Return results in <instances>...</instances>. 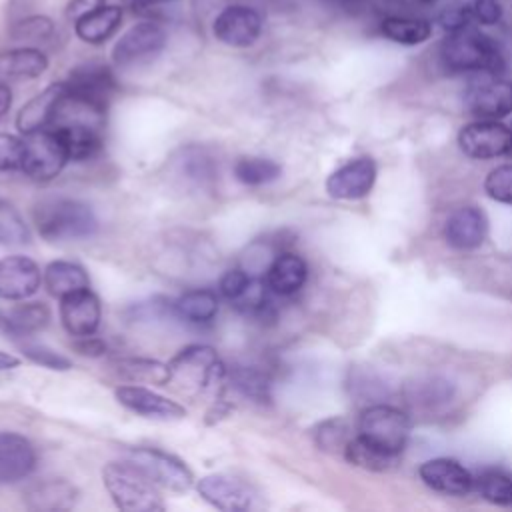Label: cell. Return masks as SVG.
Listing matches in <instances>:
<instances>
[{"label": "cell", "mask_w": 512, "mask_h": 512, "mask_svg": "<svg viewBox=\"0 0 512 512\" xmlns=\"http://www.w3.org/2000/svg\"><path fill=\"white\" fill-rule=\"evenodd\" d=\"M376 162L370 156L352 158L326 178V192L336 200H360L376 182Z\"/></svg>", "instance_id": "4fadbf2b"}, {"label": "cell", "mask_w": 512, "mask_h": 512, "mask_svg": "<svg viewBox=\"0 0 512 512\" xmlns=\"http://www.w3.org/2000/svg\"><path fill=\"white\" fill-rule=\"evenodd\" d=\"M176 172L188 184L206 186L214 178V162L202 148L190 146L180 152V158L176 160Z\"/></svg>", "instance_id": "e575fe53"}, {"label": "cell", "mask_w": 512, "mask_h": 512, "mask_svg": "<svg viewBox=\"0 0 512 512\" xmlns=\"http://www.w3.org/2000/svg\"><path fill=\"white\" fill-rule=\"evenodd\" d=\"M50 130H54L60 136V140L68 152V158L74 162L90 160L102 148L104 132H96V130H88V128H50Z\"/></svg>", "instance_id": "d6a6232c"}, {"label": "cell", "mask_w": 512, "mask_h": 512, "mask_svg": "<svg viewBox=\"0 0 512 512\" xmlns=\"http://www.w3.org/2000/svg\"><path fill=\"white\" fill-rule=\"evenodd\" d=\"M234 178L244 186H264L280 178L282 166L276 160L262 156H242L234 162Z\"/></svg>", "instance_id": "1f68e13d"}, {"label": "cell", "mask_w": 512, "mask_h": 512, "mask_svg": "<svg viewBox=\"0 0 512 512\" xmlns=\"http://www.w3.org/2000/svg\"><path fill=\"white\" fill-rule=\"evenodd\" d=\"M510 128H512V126H510Z\"/></svg>", "instance_id": "6f0895ef"}, {"label": "cell", "mask_w": 512, "mask_h": 512, "mask_svg": "<svg viewBox=\"0 0 512 512\" xmlns=\"http://www.w3.org/2000/svg\"><path fill=\"white\" fill-rule=\"evenodd\" d=\"M20 364V360L8 352H2L0 350V372H6V370H12Z\"/></svg>", "instance_id": "816d5d0a"}, {"label": "cell", "mask_w": 512, "mask_h": 512, "mask_svg": "<svg viewBox=\"0 0 512 512\" xmlns=\"http://www.w3.org/2000/svg\"><path fill=\"white\" fill-rule=\"evenodd\" d=\"M36 468V450L16 432H0V482H20Z\"/></svg>", "instance_id": "d6986e66"}, {"label": "cell", "mask_w": 512, "mask_h": 512, "mask_svg": "<svg viewBox=\"0 0 512 512\" xmlns=\"http://www.w3.org/2000/svg\"><path fill=\"white\" fill-rule=\"evenodd\" d=\"M202 500L224 512H246L258 506L256 488L232 474H206L196 482Z\"/></svg>", "instance_id": "9c48e42d"}, {"label": "cell", "mask_w": 512, "mask_h": 512, "mask_svg": "<svg viewBox=\"0 0 512 512\" xmlns=\"http://www.w3.org/2000/svg\"><path fill=\"white\" fill-rule=\"evenodd\" d=\"M226 370L212 346L190 344L168 362V384L184 394H206L226 382Z\"/></svg>", "instance_id": "7a4b0ae2"}, {"label": "cell", "mask_w": 512, "mask_h": 512, "mask_svg": "<svg viewBox=\"0 0 512 512\" xmlns=\"http://www.w3.org/2000/svg\"><path fill=\"white\" fill-rule=\"evenodd\" d=\"M44 286L46 290L56 296V298H64L72 292L90 288V278L88 272L70 260H54L44 268Z\"/></svg>", "instance_id": "484cf974"}, {"label": "cell", "mask_w": 512, "mask_h": 512, "mask_svg": "<svg viewBox=\"0 0 512 512\" xmlns=\"http://www.w3.org/2000/svg\"><path fill=\"white\" fill-rule=\"evenodd\" d=\"M74 348L82 354V356H102L104 352H106V344L100 340V338H96L94 334L92 336H84V338H78L76 342H74Z\"/></svg>", "instance_id": "c3c4849f"}, {"label": "cell", "mask_w": 512, "mask_h": 512, "mask_svg": "<svg viewBox=\"0 0 512 512\" xmlns=\"http://www.w3.org/2000/svg\"><path fill=\"white\" fill-rule=\"evenodd\" d=\"M102 482L120 510L160 512L166 508L158 486L130 460L108 462L102 470Z\"/></svg>", "instance_id": "3957f363"}, {"label": "cell", "mask_w": 512, "mask_h": 512, "mask_svg": "<svg viewBox=\"0 0 512 512\" xmlns=\"http://www.w3.org/2000/svg\"><path fill=\"white\" fill-rule=\"evenodd\" d=\"M174 306V316L190 324H208L218 314V296L210 288H194L184 292Z\"/></svg>", "instance_id": "f1b7e54d"}, {"label": "cell", "mask_w": 512, "mask_h": 512, "mask_svg": "<svg viewBox=\"0 0 512 512\" xmlns=\"http://www.w3.org/2000/svg\"><path fill=\"white\" fill-rule=\"evenodd\" d=\"M104 4H106V0H70L68 6H66V16H68L72 22H76V20H80L82 16L94 12L96 8H100V6H104Z\"/></svg>", "instance_id": "7dc6e473"}, {"label": "cell", "mask_w": 512, "mask_h": 512, "mask_svg": "<svg viewBox=\"0 0 512 512\" xmlns=\"http://www.w3.org/2000/svg\"><path fill=\"white\" fill-rule=\"evenodd\" d=\"M462 152L476 160H492L508 156L512 146V128L498 120H478L462 126L458 132Z\"/></svg>", "instance_id": "30bf717a"}, {"label": "cell", "mask_w": 512, "mask_h": 512, "mask_svg": "<svg viewBox=\"0 0 512 512\" xmlns=\"http://www.w3.org/2000/svg\"><path fill=\"white\" fill-rule=\"evenodd\" d=\"M410 416L390 404H370L358 418V434L402 454L410 438Z\"/></svg>", "instance_id": "5b68a950"}, {"label": "cell", "mask_w": 512, "mask_h": 512, "mask_svg": "<svg viewBox=\"0 0 512 512\" xmlns=\"http://www.w3.org/2000/svg\"><path fill=\"white\" fill-rule=\"evenodd\" d=\"M472 18L478 24H496L502 18V2L500 0H472L470 2Z\"/></svg>", "instance_id": "bcb514c9"}, {"label": "cell", "mask_w": 512, "mask_h": 512, "mask_svg": "<svg viewBox=\"0 0 512 512\" xmlns=\"http://www.w3.org/2000/svg\"><path fill=\"white\" fill-rule=\"evenodd\" d=\"M442 28H446L448 32H454V30H460V28H466V26H472L474 18H472V10H470V2L468 4H452V6H446L440 16H438Z\"/></svg>", "instance_id": "f6af8a7d"}, {"label": "cell", "mask_w": 512, "mask_h": 512, "mask_svg": "<svg viewBox=\"0 0 512 512\" xmlns=\"http://www.w3.org/2000/svg\"><path fill=\"white\" fill-rule=\"evenodd\" d=\"M114 368L118 376L124 380H130L134 384L146 382V384H160L166 386L170 380L168 364H162L152 358H140V356H128V358H118L114 362Z\"/></svg>", "instance_id": "f546056e"}, {"label": "cell", "mask_w": 512, "mask_h": 512, "mask_svg": "<svg viewBox=\"0 0 512 512\" xmlns=\"http://www.w3.org/2000/svg\"><path fill=\"white\" fill-rule=\"evenodd\" d=\"M226 380L244 398H250L254 402L270 400V380L266 372L254 366H236L232 370H226Z\"/></svg>", "instance_id": "836d02e7"}, {"label": "cell", "mask_w": 512, "mask_h": 512, "mask_svg": "<svg viewBox=\"0 0 512 512\" xmlns=\"http://www.w3.org/2000/svg\"><path fill=\"white\" fill-rule=\"evenodd\" d=\"M34 224L46 242H70L90 238L98 230L94 210L68 196L44 198L34 206Z\"/></svg>", "instance_id": "6da1fadb"}, {"label": "cell", "mask_w": 512, "mask_h": 512, "mask_svg": "<svg viewBox=\"0 0 512 512\" xmlns=\"http://www.w3.org/2000/svg\"><path fill=\"white\" fill-rule=\"evenodd\" d=\"M168 34L162 24L144 20L128 28L112 48V62L118 68H130L154 60L166 46Z\"/></svg>", "instance_id": "ba28073f"}, {"label": "cell", "mask_w": 512, "mask_h": 512, "mask_svg": "<svg viewBox=\"0 0 512 512\" xmlns=\"http://www.w3.org/2000/svg\"><path fill=\"white\" fill-rule=\"evenodd\" d=\"M248 282H250V274L244 268H230L222 274V278L218 282V290L226 300L234 302L240 298V294L244 292Z\"/></svg>", "instance_id": "ee69618b"}, {"label": "cell", "mask_w": 512, "mask_h": 512, "mask_svg": "<svg viewBox=\"0 0 512 512\" xmlns=\"http://www.w3.org/2000/svg\"><path fill=\"white\" fill-rule=\"evenodd\" d=\"M478 494L496 506H510L512 504V478L496 468L482 470L478 478H474Z\"/></svg>", "instance_id": "8d00e7d4"}, {"label": "cell", "mask_w": 512, "mask_h": 512, "mask_svg": "<svg viewBox=\"0 0 512 512\" xmlns=\"http://www.w3.org/2000/svg\"><path fill=\"white\" fill-rule=\"evenodd\" d=\"M166 2H174V0H130V6L134 12H142V10H148L152 6L166 4Z\"/></svg>", "instance_id": "f907efd6"}, {"label": "cell", "mask_w": 512, "mask_h": 512, "mask_svg": "<svg viewBox=\"0 0 512 512\" xmlns=\"http://www.w3.org/2000/svg\"><path fill=\"white\" fill-rule=\"evenodd\" d=\"M420 480L434 492L464 496L474 488V476L454 458H430L418 468Z\"/></svg>", "instance_id": "2e32d148"}, {"label": "cell", "mask_w": 512, "mask_h": 512, "mask_svg": "<svg viewBox=\"0 0 512 512\" xmlns=\"http://www.w3.org/2000/svg\"><path fill=\"white\" fill-rule=\"evenodd\" d=\"M410 390H414V392H408V400L418 406H434V404L450 400V396H452L448 382L438 380V378H428L426 382L410 384Z\"/></svg>", "instance_id": "ab89813d"}, {"label": "cell", "mask_w": 512, "mask_h": 512, "mask_svg": "<svg viewBox=\"0 0 512 512\" xmlns=\"http://www.w3.org/2000/svg\"><path fill=\"white\" fill-rule=\"evenodd\" d=\"M120 20H122V8L114 6V4H110V6L104 4V6L96 8L94 12L76 20L74 32L80 40H84L88 44H102L116 32V28L120 26Z\"/></svg>", "instance_id": "4316f807"}, {"label": "cell", "mask_w": 512, "mask_h": 512, "mask_svg": "<svg viewBox=\"0 0 512 512\" xmlns=\"http://www.w3.org/2000/svg\"><path fill=\"white\" fill-rule=\"evenodd\" d=\"M10 106H12V90L4 80H0V118L8 114Z\"/></svg>", "instance_id": "681fc988"}, {"label": "cell", "mask_w": 512, "mask_h": 512, "mask_svg": "<svg viewBox=\"0 0 512 512\" xmlns=\"http://www.w3.org/2000/svg\"><path fill=\"white\" fill-rule=\"evenodd\" d=\"M66 90V84L64 82H58V84H50L46 86L42 92H38L32 100H28L18 116H16V128L20 134L28 136V134H34V132H40V130H46L54 118V112H56V106L62 98Z\"/></svg>", "instance_id": "44dd1931"}, {"label": "cell", "mask_w": 512, "mask_h": 512, "mask_svg": "<svg viewBox=\"0 0 512 512\" xmlns=\"http://www.w3.org/2000/svg\"><path fill=\"white\" fill-rule=\"evenodd\" d=\"M420 2H434V0H420Z\"/></svg>", "instance_id": "11a10c76"}, {"label": "cell", "mask_w": 512, "mask_h": 512, "mask_svg": "<svg viewBox=\"0 0 512 512\" xmlns=\"http://www.w3.org/2000/svg\"><path fill=\"white\" fill-rule=\"evenodd\" d=\"M0 330H4V312L0 310Z\"/></svg>", "instance_id": "f5cc1de1"}, {"label": "cell", "mask_w": 512, "mask_h": 512, "mask_svg": "<svg viewBox=\"0 0 512 512\" xmlns=\"http://www.w3.org/2000/svg\"><path fill=\"white\" fill-rule=\"evenodd\" d=\"M50 322V308L44 302H22L4 314V332L28 338L44 330Z\"/></svg>", "instance_id": "83f0119b"}, {"label": "cell", "mask_w": 512, "mask_h": 512, "mask_svg": "<svg viewBox=\"0 0 512 512\" xmlns=\"http://www.w3.org/2000/svg\"><path fill=\"white\" fill-rule=\"evenodd\" d=\"M30 238V228L18 208L12 202L0 198V246H24L30 242Z\"/></svg>", "instance_id": "d590c367"}, {"label": "cell", "mask_w": 512, "mask_h": 512, "mask_svg": "<svg viewBox=\"0 0 512 512\" xmlns=\"http://www.w3.org/2000/svg\"><path fill=\"white\" fill-rule=\"evenodd\" d=\"M262 14L246 4L226 6L212 24L214 36L232 48L252 46L262 32Z\"/></svg>", "instance_id": "8fae6325"}, {"label": "cell", "mask_w": 512, "mask_h": 512, "mask_svg": "<svg viewBox=\"0 0 512 512\" xmlns=\"http://www.w3.org/2000/svg\"><path fill=\"white\" fill-rule=\"evenodd\" d=\"M484 192L502 204L512 206V164L496 166L484 180Z\"/></svg>", "instance_id": "b9f144b4"}, {"label": "cell", "mask_w": 512, "mask_h": 512, "mask_svg": "<svg viewBox=\"0 0 512 512\" xmlns=\"http://www.w3.org/2000/svg\"><path fill=\"white\" fill-rule=\"evenodd\" d=\"M114 396L126 410L142 418L170 422V420H182L186 416V408L180 402L134 382L118 386L114 390Z\"/></svg>", "instance_id": "7c38bea8"}, {"label": "cell", "mask_w": 512, "mask_h": 512, "mask_svg": "<svg viewBox=\"0 0 512 512\" xmlns=\"http://www.w3.org/2000/svg\"><path fill=\"white\" fill-rule=\"evenodd\" d=\"M440 56L446 68L454 72L496 74L504 68V58L498 44L472 26L450 32L442 42Z\"/></svg>", "instance_id": "277c9868"}, {"label": "cell", "mask_w": 512, "mask_h": 512, "mask_svg": "<svg viewBox=\"0 0 512 512\" xmlns=\"http://www.w3.org/2000/svg\"><path fill=\"white\" fill-rule=\"evenodd\" d=\"M48 58L34 46L0 52V80H30L44 74Z\"/></svg>", "instance_id": "d4e9b609"}, {"label": "cell", "mask_w": 512, "mask_h": 512, "mask_svg": "<svg viewBox=\"0 0 512 512\" xmlns=\"http://www.w3.org/2000/svg\"><path fill=\"white\" fill-rule=\"evenodd\" d=\"M78 492L64 478H46L26 488L24 500L32 510H68L76 504Z\"/></svg>", "instance_id": "cb8c5ba5"}, {"label": "cell", "mask_w": 512, "mask_h": 512, "mask_svg": "<svg viewBox=\"0 0 512 512\" xmlns=\"http://www.w3.org/2000/svg\"><path fill=\"white\" fill-rule=\"evenodd\" d=\"M20 350L24 352V356L28 360H32L38 366H44L48 370H70L72 368V360L66 358L64 354L56 352L54 348L42 344V342H30L24 340L20 344Z\"/></svg>", "instance_id": "f35d334b"}, {"label": "cell", "mask_w": 512, "mask_h": 512, "mask_svg": "<svg viewBox=\"0 0 512 512\" xmlns=\"http://www.w3.org/2000/svg\"><path fill=\"white\" fill-rule=\"evenodd\" d=\"M128 460L138 466L156 486L166 488L170 492H188L194 486L192 470L174 454L152 448V446H136L128 452Z\"/></svg>", "instance_id": "8992f818"}, {"label": "cell", "mask_w": 512, "mask_h": 512, "mask_svg": "<svg viewBox=\"0 0 512 512\" xmlns=\"http://www.w3.org/2000/svg\"><path fill=\"white\" fill-rule=\"evenodd\" d=\"M16 2H22V0H12V4H16Z\"/></svg>", "instance_id": "9f6ffc18"}, {"label": "cell", "mask_w": 512, "mask_h": 512, "mask_svg": "<svg viewBox=\"0 0 512 512\" xmlns=\"http://www.w3.org/2000/svg\"><path fill=\"white\" fill-rule=\"evenodd\" d=\"M348 432V424L342 418H332L316 426L314 440L322 450H344L346 442L352 438Z\"/></svg>", "instance_id": "60d3db41"}, {"label": "cell", "mask_w": 512, "mask_h": 512, "mask_svg": "<svg viewBox=\"0 0 512 512\" xmlns=\"http://www.w3.org/2000/svg\"><path fill=\"white\" fill-rule=\"evenodd\" d=\"M54 36V22L44 14H30L20 18L10 28V38L16 42H48Z\"/></svg>", "instance_id": "74e56055"}, {"label": "cell", "mask_w": 512, "mask_h": 512, "mask_svg": "<svg viewBox=\"0 0 512 512\" xmlns=\"http://www.w3.org/2000/svg\"><path fill=\"white\" fill-rule=\"evenodd\" d=\"M102 320V306L98 296L90 290H78L60 298V322L74 338L92 336Z\"/></svg>", "instance_id": "5bb4252c"}, {"label": "cell", "mask_w": 512, "mask_h": 512, "mask_svg": "<svg viewBox=\"0 0 512 512\" xmlns=\"http://www.w3.org/2000/svg\"><path fill=\"white\" fill-rule=\"evenodd\" d=\"M64 84L68 90L82 94L86 98H92L106 106L116 90L114 74L110 72L108 66L100 64V62H88V64L74 68Z\"/></svg>", "instance_id": "7402d4cb"}, {"label": "cell", "mask_w": 512, "mask_h": 512, "mask_svg": "<svg viewBox=\"0 0 512 512\" xmlns=\"http://www.w3.org/2000/svg\"><path fill=\"white\" fill-rule=\"evenodd\" d=\"M24 162V140L0 132V170H22Z\"/></svg>", "instance_id": "7bdbcfd3"}, {"label": "cell", "mask_w": 512, "mask_h": 512, "mask_svg": "<svg viewBox=\"0 0 512 512\" xmlns=\"http://www.w3.org/2000/svg\"><path fill=\"white\" fill-rule=\"evenodd\" d=\"M382 34L396 42V44H406V46H414V44H422L430 38L432 34V26L428 20L424 18H406V16H388L382 20L380 24Z\"/></svg>", "instance_id": "4dcf8cb0"}, {"label": "cell", "mask_w": 512, "mask_h": 512, "mask_svg": "<svg viewBox=\"0 0 512 512\" xmlns=\"http://www.w3.org/2000/svg\"><path fill=\"white\" fill-rule=\"evenodd\" d=\"M38 264L28 256H6L0 260V298L2 300H26L34 296L42 282Z\"/></svg>", "instance_id": "9a60e30c"}, {"label": "cell", "mask_w": 512, "mask_h": 512, "mask_svg": "<svg viewBox=\"0 0 512 512\" xmlns=\"http://www.w3.org/2000/svg\"><path fill=\"white\" fill-rule=\"evenodd\" d=\"M264 278L274 296H294L308 280V264L300 254L282 250L268 264Z\"/></svg>", "instance_id": "ffe728a7"}, {"label": "cell", "mask_w": 512, "mask_h": 512, "mask_svg": "<svg viewBox=\"0 0 512 512\" xmlns=\"http://www.w3.org/2000/svg\"><path fill=\"white\" fill-rule=\"evenodd\" d=\"M68 160V152L54 130L46 128L26 136L22 172L28 178L36 182H48L62 172Z\"/></svg>", "instance_id": "52a82bcc"}, {"label": "cell", "mask_w": 512, "mask_h": 512, "mask_svg": "<svg viewBox=\"0 0 512 512\" xmlns=\"http://www.w3.org/2000/svg\"><path fill=\"white\" fill-rule=\"evenodd\" d=\"M508 156H510V158H512V146H510V152H508Z\"/></svg>", "instance_id": "db71d44e"}, {"label": "cell", "mask_w": 512, "mask_h": 512, "mask_svg": "<svg viewBox=\"0 0 512 512\" xmlns=\"http://www.w3.org/2000/svg\"><path fill=\"white\" fill-rule=\"evenodd\" d=\"M466 108L486 120H498L512 114V80L492 78L476 82L468 88Z\"/></svg>", "instance_id": "e0dca14e"}, {"label": "cell", "mask_w": 512, "mask_h": 512, "mask_svg": "<svg viewBox=\"0 0 512 512\" xmlns=\"http://www.w3.org/2000/svg\"><path fill=\"white\" fill-rule=\"evenodd\" d=\"M342 454L348 464L368 470V472H388L398 464V458H400V454L368 440L362 434L352 436L346 442Z\"/></svg>", "instance_id": "603a6c76"}, {"label": "cell", "mask_w": 512, "mask_h": 512, "mask_svg": "<svg viewBox=\"0 0 512 512\" xmlns=\"http://www.w3.org/2000/svg\"><path fill=\"white\" fill-rule=\"evenodd\" d=\"M486 236L488 216L474 204L456 208L444 224V238L456 250H474L486 240Z\"/></svg>", "instance_id": "ac0fdd59"}]
</instances>
